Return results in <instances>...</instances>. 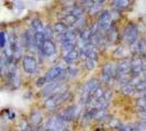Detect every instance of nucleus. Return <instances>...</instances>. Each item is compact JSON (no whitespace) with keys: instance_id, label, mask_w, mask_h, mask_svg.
I'll use <instances>...</instances> for the list:
<instances>
[{"instance_id":"f257e3e1","label":"nucleus","mask_w":146,"mask_h":131,"mask_svg":"<svg viewBox=\"0 0 146 131\" xmlns=\"http://www.w3.org/2000/svg\"><path fill=\"white\" fill-rule=\"evenodd\" d=\"M131 71V60L129 59H123L121 60L117 66L115 67V78L119 82H127L129 74Z\"/></svg>"},{"instance_id":"f03ea898","label":"nucleus","mask_w":146,"mask_h":131,"mask_svg":"<svg viewBox=\"0 0 146 131\" xmlns=\"http://www.w3.org/2000/svg\"><path fill=\"white\" fill-rule=\"evenodd\" d=\"M66 75H67V70L60 65H57L52 67L50 70H47L44 77L47 82H50V81L57 80V79L63 81Z\"/></svg>"},{"instance_id":"7ed1b4c3","label":"nucleus","mask_w":146,"mask_h":131,"mask_svg":"<svg viewBox=\"0 0 146 131\" xmlns=\"http://www.w3.org/2000/svg\"><path fill=\"white\" fill-rule=\"evenodd\" d=\"M97 26H98V31L101 34H106L108 32V29L112 26V15L109 11L100 12V16L97 22Z\"/></svg>"},{"instance_id":"20e7f679","label":"nucleus","mask_w":146,"mask_h":131,"mask_svg":"<svg viewBox=\"0 0 146 131\" xmlns=\"http://www.w3.org/2000/svg\"><path fill=\"white\" fill-rule=\"evenodd\" d=\"M137 36H139V29L134 23L127 24L123 29V39L129 45L137 41Z\"/></svg>"},{"instance_id":"39448f33","label":"nucleus","mask_w":146,"mask_h":131,"mask_svg":"<svg viewBox=\"0 0 146 131\" xmlns=\"http://www.w3.org/2000/svg\"><path fill=\"white\" fill-rule=\"evenodd\" d=\"M22 67H23V70L28 74H34L37 69L36 60L33 56L27 55L22 58Z\"/></svg>"},{"instance_id":"423d86ee","label":"nucleus","mask_w":146,"mask_h":131,"mask_svg":"<svg viewBox=\"0 0 146 131\" xmlns=\"http://www.w3.org/2000/svg\"><path fill=\"white\" fill-rule=\"evenodd\" d=\"M114 75H115V68L113 67V65L111 62L104 64L101 69V79L103 83L109 84L111 80L114 78Z\"/></svg>"},{"instance_id":"0eeeda50","label":"nucleus","mask_w":146,"mask_h":131,"mask_svg":"<svg viewBox=\"0 0 146 131\" xmlns=\"http://www.w3.org/2000/svg\"><path fill=\"white\" fill-rule=\"evenodd\" d=\"M144 70V61L139 56H135L131 59V71L130 74L133 77H139Z\"/></svg>"},{"instance_id":"6e6552de","label":"nucleus","mask_w":146,"mask_h":131,"mask_svg":"<svg viewBox=\"0 0 146 131\" xmlns=\"http://www.w3.org/2000/svg\"><path fill=\"white\" fill-rule=\"evenodd\" d=\"M40 51L43 56H46V57H51L53 55H55L56 52V46L55 44L53 43L51 38H45L43 41V43L41 44L40 46Z\"/></svg>"},{"instance_id":"1a4fd4ad","label":"nucleus","mask_w":146,"mask_h":131,"mask_svg":"<svg viewBox=\"0 0 146 131\" xmlns=\"http://www.w3.org/2000/svg\"><path fill=\"white\" fill-rule=\"evenodd\" d=\"M62 84H63V81L58 80V79L47 82V84L44 85L43 90H42V95L43 96H50V95L58 92V90L60 88Z\"/></svg>"},{"instance_id":"9d476101","label":"nucleus","mask_w":146,"mask_h":131,"mask_svg":"<svg viewBox=\"0 0 146 131\" xmlns=\"http://www.w3.org/2000/svg\"><path fill=\"white\" fill-rule=\"evenodd\" d=\"M66 124H67V122L62 120L56 115V116H53L48 119L47 124H46V129H48V130H65Z\"/></svg>"},{"instance_id":"9b49d317","label":"nucleus","mask_w":146,"mask_h":131,"mask_svg":"<svg viewBox=\"0 0 146 131\" xmlns=\"http://www.w3.org/2000/svg\"><path fill=\"white\" fill-rule=\"evenodd\" d=\"M23 43L29 50L35 51L38 49L36 41H35V36H34V32H32V31H27L23 34Z\"/></svg>"},{"instance_id":"f8f14e48","label":"nucleus","mask_w":146,"mask_h":131,"mask_svg":"<svg viewBox=\"0 0 146 131\" xmlns=\"http://www.w3.org/2000/svg\"><path fill=\"white\" fill-rule=\"evenodd\" d=\"M79 58H80L79 57V50L77 49V47H75L73 50L65 54V56H64V60H65L67 65H74Z\"/></svg>"},{"instance_id":"ddd939ff","label":"nucleus","mask_w":146,"mask_h":131,"mask_svg":"<svg viewBox=\"0 0 146 131\" xmlns=\"http://www.w3.org/2000/svg\"><path fill=\"white\" fill-rule=\"evenodd\" d=\"M44 106H45V108L48 109V110H54V109H56L58 107V105H57V92L50 95L47 97V100L44 103Z\"/></svg>"},{"instance_id":"4468645a","label":"nucleus","mask_w":146,"mask_h":131,"mask_svg":"<svg viewBox=\"0 0 146 131\" xmlns=\"http://www.w3.org/2000/svg\"><path fill=\"white\" fill-rule=\"evenodd\" d=\"M95 48V45H92L91 43L85 44L81 48H79V57L81 59H86L88 57V55L90 54V51Z\"/></svg>"},{"instance_id":"2eb2a0df","label":"nucleus","mask_w":146,"mask_h":131,"mask_svg":"<svg viewBox=\"0 0 146 131\" xmlns=\"http://www.w3.org/2000/svg\"><path fill=\"white\" fill-rule=\"evenodd\" d=\"M92 36V29H82L79 33V39H81L85 44L90 43V39Z\"/></svg>"},{"instance_id":"dca6fc26","label":"nucleus","mask_w":146,"mask_h":131,"mask_svg":"<svg viewBox=\"0 0 146 131\" xmlns=\"http://www.w3.org/2000/svg\"><path fill=\"white\" fill-rule=\"evenodd\" d=\"M53 29H54V33H57V34H63V33H66L68 29H69V26L66 24L65 22L59 21L56 22L53 26Z\"/></svg>"},{"instance_id":"f3484780","label":"nucleus","mask_w":146,"mask_h":131,"mask_svg":"<svg viewBox=\"0 0 146 131\" xmlns=\"http://www.w3.org/2000/svg\"><path fill=\"white\" fill-rule=\"evenodd\" d=\"M122 92L125 95H133L135 93V84L132 81L125 82L124 85L122 86Z\"/></svg>"},{"instance_id":"a211bd4d","label":"nucleus","mask_w":146,"mask_h":131,"mask_svg":"<svg viewBox=\"0 0 146 131\" xmlns=\"http://www.w3.org/2000/svg\"><path fill=\"white\" fill-rule=\"evenodd\" d=\"M130 5H131V0H113V7L119 11L129 8Z\"/></svg>"},{"instance_id":"6ab92c4d","label":"nucleus","mask_w":146,"mask_h":131,"mask_svg":"<svg viewBox=\"0 0 146 131\" xmlns=\"http://www.w3.org/2000/svg\"><path fill=\"white\" fill-rule=\"evenodd\" d=\"M9 60L6 55L3 56H0V75H3V74H7L8 70V64H9Z\"/></svg>"},{"instance_id":"aec40b11","label":"nucleus","mask_w":146,"mask_h":131,"mask_svg":"<svg viewBox=\"0 0 146 131\" xmlns=\"http://www.w3.org/2000/svg\"><path fill=\"white\" fill-rule=\"evenodd\" d=\"M30 120H31L32 126H34V127L38 126V124H41V121H42V115H41V113H40V111H34V113H32Z\"/></svg>"},{"instance_id":"412c9836","label":"nucleus","mask_w":146,"mask_h":131,"mask_svg":"<svg viewBox=\"0 0 146 131\" xmlns=\"http://www.w3.org/2000/svg\"><path fill=\"white\" fill-rule=\"evenodd\" d=\"M63 22H65L68 26H72V25H75L76 22H77V18L73 15L72 13H67L66 12L64 18H63Z\"/></svg>"},{"instance_id":"4be33fe9","label":"nucleus","mask_w":146,"mask_h":131,"mask_svg":"<svg viewBox=\"0 0 146 131\" xmlns=\"http://www.w3.org/2000/svg\"><path fill=\"white\" fill-rule=\"evenodd\" d=\"M32 29L34 32H44V28L42 21L40 19H34L32 20Z\"/></svg>"},{"instance_id":"5701e85b","label":"nucleus","mask_w":146,"mask_h":131,"mask_svg":"<svg viewBox=\"0 0 146 131\" xmlns=\"http://www.w3.org/2000/svg\"><path fill=\"white\" fill-rule=\"evenodd\" d=\"M76 47V42H65L62 44V50L64 54H67L70 50H73Z\"/></svg>"},{"instance_id":"b1692460","label":"nucleus","mask_w":146,"mask_h":131,"mask_svg":"<svg viewBox=\"0 0 146 131\" xmlns=\"http://www.w3.org/2000/svg\"><path fill=\"white\" fill-rule=\"evenodd\" d=\"M137 52L141 55L146 54V41L144 38L137 39Z\"/></svg>"},{"instance_id":"393cba45","label":"nucleus","mask_w":146,"mask_h":131,"mask_svg":"<svg viewBox=\"0 0 146 131\" xmlns=\"http://www.w3.org/2000/svg\"><path fill=\"white\" fill-rule=\"evenodd\" d=\"M136 106L139 109H146V96L141 95L136 100Z\"/></svg>"},{"instance_id":"a878e982","label":"nucleus","mask_w":146,"mask_h":131,"mask_svg":"<svg viewBox=\"0 0 146 131\" xmlns=\"http://www.w3.org/2000/svg\"><path fill=\"white\" fill-rule=\"evenodd\" d=\"M85 60H86V64H85V66H86V69H87L88 71L94 70V69L96 68V62H97V60H95V59H91V58H86Z\"/></svg>"},{"instance_id":"bb28decb","label":"nucleus","mask_w":146,"mask_h":131,"mask_svg":"<svg viewBox=\"0 0 146 131\" xmlns=\"http://www.w3.org/2000/svg\"><path fill=\"white\" fill-rule=\"evenodd\" d=\"M53 34H54V29H53V28L47 26V28L44 29V35H45V38H52Z\"/></svg>"},{"instance_id":"cd10ccee","label":"nucleus","mask_w":146,"mask_h":131,"mask_svg":"<svg viewBox=\"0 0 146 131\" xmlns=\"http://www.w3.org/2000/svg\"><path fill=\"white\" fill-rule=\"evenodd\" d=\"M7 43V36L5 32H0V48H3Z\"/></svg>"},{"instance_id":"c85d7f7f","label":"nucleus","mask_w":146,"mask_h":131,"mask_svg":"<svg viewBox=\"0 0 146 131\" xmlns=\"http://www.w3.org/2000/svg\"><path fill=\"white\" fill-rule=\"evenodd\" d=\"M46 83H47V81H46V79H45V77L38 78V79H37V81H36V86L37 87H42V86H44Z\"/></svg>"},{"instance_id":"c756f323","label":"nucleus","mask_w":146,"mask_h":131,"mask_svg":"<svg viewBox=\"0 0 146 131\" xmlns=\"http://www.w3.org/2000/svg\"><path fill=\"white\" fill-rule=\"evenodd\" d=\"M29 124H27V121H21V124H20V129L21 130H28L29 128Z\"/></svg>"},{"instance_id":"7c9ffc66","label":"nucleus","mask_w":146,"mask_h":131,"mask_svg":"<svg viewBox=\"0 0 146 131\" xmlns=\"http://www.w3.org/2000/svg\"><path fill=\"white\" fill-rule=\"evenodd\" d=\"M104 1H106V0H95L96 3H100V5H102V3H104Z\"/></svg>"},{"instance_id":"2f4dec72","label":"nucleus","mask_w":146,"mask_h":131,"mask_svg":"<svg viewBox=\"0 0 146 131\" xmlns=\"http://www.w3.org/2000/svg\"><path fill=\"white\" fill-rule=\"evenodd\" d=\"M36 1H41V0H36Z\"/></svg>"}]
</instances>
